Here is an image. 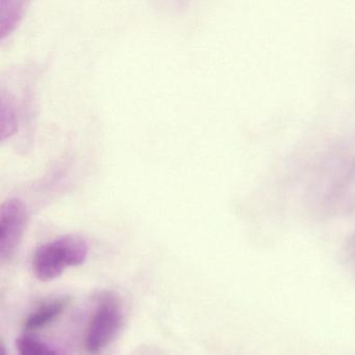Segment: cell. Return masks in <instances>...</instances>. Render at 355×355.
Masks as SVG:
<instances>
[{"instance_id": "1", "label": "cell", "mask_w": 355, "mask_h": 355, "mask_svg": "<svg viewBox=\"0 0 355 355\" xmlns=\"http://www.w3.org/2000/svg\"><path fill=\"white\" fill-rule=\"evenodd\" d=\"M88 255V242L83 236H60L36 249L32 259L33 271L41 282H51L60 277L67 268L86 263Z\"/></svg>"}, {"instance_id": "3", "label": "cell", "mask_w": 355, "mask_h": 355, "mask_svg": "<svg viewBox=\"0 0 355 355\" xmlns=\"http://www.w3.org/2000/svg\"><path fill=\"white\" fill-rule=\"evenodd\" d=\"M26 215L24 202L10 198L0 207V259L10 261L15 255L26 230Z\"/></svg>"}, {"instance_id": "6", "label": "cell", "mask_w": 355, "mask_h": 355, "mask_svg": "<svg viewBox=\"0 0 355 355\" xmlns=\"http://www.w3.org/2000/svg\"><path fill=\"white\" fill-rule=\"evenodd\" d=\"M8 8L5 7L3 0L0 1V35L1 38L13 30L18 20L21 17L24 3L7 1Z\"/></svg>"}, {"instance_id": "4", "label": "cell", "mask_w": 355, "mask_h": 355, "mask_svg": "<svg viewBox=\"0 0 355 355\" xmlns=\"http://www.w3.org/2000/svg\"><path fill=\"white\" fill-rule=\"evenodd\" d=\"M67 305L68 300L66 298L53 299L42 303L26 318L24 327L28 331H34V330L46 327L63 313Z\"/></svg>"}, {"instance_id": "2", "label": "cell", "mask_w": 355, "mask_h": 355, "mask_svg": "<svg viewBox=\"0 0 355 355\" xmlns=\"http://www.w3.org/2000/svg\"><path fill=\"white\" fill-rule=\"evenodd\" d=\"M124 323L121 303L115 295L99 296L85 334V348L89 353L101 352L118 336Z\"/></svg>"}, {"instance_id": "5", "label": "cell", "mask_w": 355, "mask_h": 355, "mask_svg": "<svg viewBox=\"0 0 355 355\" xmlns=\"http://www.w3.org/2000/svg\"><path fill=\"white\" fill-rule=\"evenodd\" d=\"M17 355H64L59 349L31 334H24L16 340Z\"/></svg>"}, {"instance_id": "7", "label": "cell", "mask_w": 355, "mask_h": 355, "mask_svg": "<svg viewBox=\"0 0 355 355\" xmlns=\"http://www.w3.org/2000/svg\"><path fill=\"white\" fill-rule=\"evenodd\" d=\"M0 354L1 355H8L7 350H6L5 345H1V350H0Z\"/></svg>"}]
</instances>
